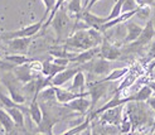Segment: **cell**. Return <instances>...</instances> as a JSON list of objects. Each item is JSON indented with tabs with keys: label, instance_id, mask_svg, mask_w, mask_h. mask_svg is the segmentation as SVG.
<instances>
[{
	"label": "cell",
	"instance_id": "cell-13",
	"mask_svg": "<svg viewBox=\"0 0 155 135\" xmlns=\"http://www.w3.org/2000/svg\"><path fill=\"white\" fill-rule=\"evenodd\" d=\"M88 96H81V97H77L72 101L67 102L64 104V106L69 110L72 111H77V113H80L82 115L84 114H88L91 111V99L88 100L87 99Z\"/></svg>",
	"mask_w": 155,
	"mask_h": 135
},
{
	"label": "cell",
	"instance_id": "cell-34",
	"mask_svg": "<svg viewBox=\"0 0 155 135\" xmlns=\"http://www.w3.org/2000/svg\"><path fill=\"white\" fill-rule=\"evenodd\" d=\"M15 67L14 63L6 61V59H2L0 58V71L2 72H6V71H12Z\"/></svg>",
	"mask_w": 155,
	"mask_h": 135
},
{
	"label": "cell",
	"instance_id": "cell-38",
	"mask_svg": "<svg viewBox=\"0 0 155 135\" xmlns=\"http://www.w3.org/2000/svg\"><path fill=\"white\" fill-rule=\"evenodd\" d=\"M100 0H90V3H88V5H87V8H86V10H91L92 8H94V5L96 4V3H98Z\"/></svg>",
	"mask_w": 155,
	"mask_h": 135
},
{
	"label": "cell",
	"instance_id": "cell-15",
	"mask_svg": "<svg viewBox=\"0 0 155 135\" xmlns=\"http://www.w3.org/2000/svg\"><path fill=\"white\" fill-rule=\"evenodd\" d=\"M78 19H81L82 22L86 23V25L88 28H95V29H98V30H101V32H102V25L107 22L106 18L97 17V15L92 14L90 10H86V9H84L81 13Z\"/></svg>",
	"mask_w": 155,
	"mask_h": 135
},
{
	"label": "cell",
	"instance_id": "cell-43",
	"mask_svg": "<svg viewBox=\"0 0 155 135\" xmlns=\"http://www.w3.org/2000/svg\"><path fill=\"white\" fill-rule=\"evenodd\" d=\"M0 41H2V37H0Z\"/></svg>",
	"mask_w": 155,
	"mask_h": 135
},
{
	"label": "cell",
	"instance_id": "cell-1",
	"mask_svg": "<svg viewBox=\"0 0 155 135\" xmlns=\"http://www.w3.org/2000/svg\"><path fill=\"white\" fill-rule=\"evenodd\" d=\"M104 41V37L101 34V30L95 28H84L78 29L66 39V46L69 48L84 51L92 48V47L101 46Z\"/></svg>",
	"mask_w": 155,
	"mask_h": 135
},
{
	"label": "cell",
	"instance_id": "cell-32",
	"mask_svg": "<svg viewBox=\"0 0 155 135\" xmlns=\"http://www.w3.org/2000/svg\"><path fill=\"white\" fill-rule=\"evenodd\" d=\"M150 14H151V9H150L149 5H144V6H139V8H137L136 15H137V17H140L141 19L148 20V18H149Z\"/></svg>",
	"mask_w": 155,
	"mask_h": 135
},
{
	"label": "cell",
	"instance_id": "cell-8",
	"mask_svg": "<svg viewBox=\"0 0 155 135\" xmlns=\"http://www.w3.org/2000/svg\"><path fill=\"white\" fill-rule=\"evenodd\" d=\"M6 47L12 53H20L25 54L29 49V46L32 43L30 37H19V38H12V39H5Z\"/></svg>",
	"mask_w": 155,
	"mask_h": 135
},
{
	"label": "cell",
	"instance_id": "cell-42",
	"mask_svg": "<svg viewBox=\"0 0 155 135\" xmlns=\"http://www.w3.org/2000/svg\"><path fill=\"white\" fill-rule=\"evenodd\" d=\"M151 80H155V73H153V75H151Z\"/></svg>",
	"mask_w": 155,
	"mask_h": 135
},
{
	"label": "cell",
	"instance_id": "cell-36",
	"mask_svg": "<svg viewBox=\"0 0 155 135\" xmlns=\"http://www.w3.org/2000/svg\"><path fill=\"white\" fill-rule=\"evenodd\" d=\"M136 3L139 6H144V5H154L155 4V0H136Z\"/></svg>",
	"mask_w": 155,
	"mask_h": 135
},
{
	"label": "cell",
	"instance_id": "cell-31",
	"mask_svg": "<svg viewBox=\"0 0 155 135\" xmlns=\"http://www.w3.org/2000/svg\"><path fill=\"white\" fill-rule=\"evenodd\" d=\"M139 8L136 0H124V4H122V13H126V12H131V10H136Z\"/></svg>",
	"mask_w": 155,
	"mask_h": 135
},
{
	"label": "cell",
	"instance_id": "cell-27",
	"mask_svg": "<svg viewBox=\"0 0 155 135\" xmlns=\"http://www.w3.org/2000/svg\"><path fill=\"white\" fill-rule=\"evenodd\" d=\"M4 59L9 61L12 63H14L15 66H19V65H24V63H29L32 59H29L25 54H20V53H13V54H5L4 56Z\"/></svg>",
	"mask_w": 155,
	"mask_h": 135
},
{
	"label": "cell",
	"instance_id": "cell-26",
	"mask_svg": "<svg viewBox=\"0 0 155 135\" xmlns=\"http://www.w3.org/2000/svg\"><path fill=\"white\" fill-rule=\"evenodd\" d=\"M154 95V92H153V90H151V87L149 86V85H144L140 90H139L135 95H134V99H135V101H141V102H146L148 101L151 96Z\"/></svg>",
	"mask_w": 155,
	"mask_h": 135
},
{
	"label": "cell",
	"instance_id": "cell-14",
	"mask_svg": "<svg viewBox=\"0 0 155 135\" xmlns=\"http://www.w3.org/2000/svg\"><path fill=\"white\" fill-rule=\"evenodd\" d=\"M100 56L108 61H116L121 57V51L104 38L101 46H100Z\"/></svg>",
	"mask_w": 155,
	"mask_h": 135
},
{
	"label": "cell",
	"instance_id": "cell-16",
	"mask_svg": "<svg viewBox=\"0 0 155 135\" xmlns=\"http://www.w3.org/2000/svg\"><path fill=\"white\" fill-rule=\"evenodd\" d=\"M100 56V46L92 47V48L84 49L80 53H77L74 57L71 58V63H76V65H83L86 62H90L91 59H94L95 57Z\"/></svg>",
	"mask_w": 155,
	"mask_h": 135
},
{
	"label": "cell",
	"instance_id": "cell-39",
	"mask_svg": "<svg viewBox=\"0 0 155 135\" xmlns=\"http://www.w3.org/2000/svg\"><path fill=\"white\" fill-rule=\"evenodd\" d=\"M146 85H149L150 87H151V90H153V92H154V95H155V80H151V81H149V82H145Z\"/></svg>",
	"mask_w": 155,
	"mask_h": 135
},
{
	"label": "cell",
	"instance_id": "cell-35",
	"mask_svg": "<svg viewBox=\"0 0 155 135\" xmlns=\"http://www.w3.org/2000/svg\"><path fill=\"white\" fill-rule=\"evenodd\" d=\"M155 59V41H151L149 44V53H148V61Z\"/></svg>",
	"mask_w": 155,
	"mask_h": 135
},
{
	"label": "cell",
	"instance_id": "cell-24",
	"mask_svg": "<svg viewBox=\"0 0 155 135\" xmlns=\"http://www.w3.org/2000/svg\"><path fill=\"white\" fill-rule=\"evenodd\" d=\"M73 82L69 90L72 91H77V92H84V86H86V77H84V73L82 72V69H80L78 72L74 75V77L72 78Z\"/></svg>",
	"mask_w": 155,
	"mask_h": 135
},
{
	"label": "cell",
	"instance_id": "cell-4",
	"mask_svg": "<svg viewBox=\"0 0 155 135\" xmlns=\"http://www.w3.org/2000/svg\"><path fill=\"white\" fill-rule=\"evenodd\" d=\"M81 69H86L88 72L94 73L96 76H107L111 72V63L108 59L102 58L101 56H97L94 59H91L90 62H86L83 65H80Z\"/></svg>",
	"mask_w": 155,
	"mask_h": 135
},
{
	"label": "cell",
	"instance_id": "cell-5",
	"mask_svg": "<svg viewBox=\"0 0 155 135\" xmlns=\"http://www.w3.org/2000/svg\"><path fill=\"white\" fill-rule=\"evenodd\" d=\"M47 20V18L43 17L41 18V20L35 22L34 24H30L25 28H20L18 30H10V32H5V33H3L2 35V39H12V38H19V37H33L38 32H39L42 28H43V24L44 22Z\"/></svg>",
	"mask_w": 155,
	"mask_h": 135
},
{
	"label": "cell",
	"instance_id": "cell-19",
	"mask_svg": "<svg viewBox=\"0 0 155 135\" xmlns=\"http://www.w3.org/2000/svg\"><path fill=\"white\" fill-rule=\"evenodd\" d=\"M29 116L32 119V121L38 126L41 125L42 120H43V109L41 107V105L38 104V100H32L29 105Z\"/></svg>",
	"mask_w": 155,
	"mask_h": 135
},
{
	"label": "cell",
	"instance_id": "cell-20",
	"mask_svg": "<svg viewBox=\"0 0 155 135\" xmlns=\"http://www.w3.org/2000/svg\"><path fill=\"white\" fill-rule=\"evenodd\" d=\"M136 13H137V9H136V10H131V12H126V13L120 14L117 18H115V19H112V20L106 22L105 24L102 25V32L106 30V29H110V28H112V27H115V25H117V24H121V23H125V22L130 20L133 17H135Z\"/></svg>",
	"mask_w": 155,
	"mask_h": 135
},
{
	"label": "cell",
	"instance_id": "cell-18",
	"mask_svg": "<svg viewBox=\"0 0 155 135\" xmlns=\"http://www.w3.org/2000/svg\"><path fill=\"white\" fill-rule=\"evenodd\" d=\"M0 126L2 129L5 131V134H12V131L14 130L15 125L13 117L10 116V114L6 111V109H0Z\"/></svg>",
	"mask_w": 155,
	"mask_h": 135
},
{
	"label": "cell",
	"instance_id": "cell-30",
	"mask_svg": "<svg viewBox=\"0 0 155 135\" xmlns=\"http://www.w3.org/2000/svg\"><path fill=\"white\" fill-rule=\"evenodd\" d=\"M122 4H124V0H116V3L114 4L112 9L110 12V14L106 17V20H112L115 18H117L120 14H122Z\"/></svg>",
	"mask_w": 155,
	"mask_h": 135
},
{
	"label": "cell",
	"instance_id": "cell-25",
	"mask_svg": "<svg viewBox=\"0 0 155 135\" xmlns=\"http://www.w3.org/2000/svg\"><path fill=\"white\" fill-rule=\"evenodd\" d=\"M129 71H130L129 67L115 68V69H112L111 72L108 73L106 77L102 78V81H110V82H112V81H117V80H120V78H122L124 76H126V75L129 73Z\"/></svg>",
	"mask_w": 155,
	"mask_h": 135
},
{
	"label": "cell",
	"instance_id": "cell-21",
	"mask_svg": "<svg viewBox=\"0 0 155 135\" xmlns=\"http://www.w3.org/2000/svg\"><path fill=\"white\" fill-rule=\"evenodd\" d=\"M6 111L10 114V116L13 117V120L17 125V128L24 129V111L19 107H5Z\"/></svg>",
	"mask_w": 155,
	"mask_h": 135
},
{
	"label": "cell",
	"instance_id": "cell-37",
	"mask_svg": "<svg viewBox=\"0 0 155 135\" xmlns=\"http://www.w3.org/2000/svg\"><path fill=\"white\" fill-rule=\"evenodd\" d=\"M146 104H148V106L150 107V109H153L154 111H155V95H153V96L146 101Z\"/></svg>",
	"mask_w": 155,
	"mask_h": 135
},
{
	"label": "cell",
	"instance_id": "cell-23",
	"mask_svg": "<svg viewBox=\"0 0 155 135\" xmlns=\"http://www.w3.org/2000/svg\"><path fill=\"white\" fill-rule=\"evenodd\" d=\"M91 121H92V119L90 116V114H87L86 119L78 125H76L73 126V128L71 129H68L66 130L63 134L64 135H76V134H81V133H84V131H88V128H90V125H91Z\"/></svg>",
	"mask_w": 155,
	"mask_h": 135
},
{
	"label": "cell",
	"instance_id": "cell-33",
	"mask_svg": "<svg viewBox=\"0 0 155 135\" xmlns=\"http://www.w3.org/2000/svg\"><path fill=\"white\" fill-rule=\"evenodd\" d=\"M43 2V4H44V6H45V12H44V17L45 18H48V15L51 14V12H52V9L54 8V5H56V3H57V0H42Z\"/></svg>",
	"mask_w": 155,
	"mask_h": 135
},
{
	"label": "cell",
	"instance_id": "cell-17",
	"mask_svg": "<svg viewBox=\"0 0 155 135\" xmlns=\"http://www.w3.org/2000/svg\"><path fill=\"white\" fill-rule=\"evenodd\" d=\"M143 28H144V27H140V25L136 24V23H134V22H129L127 24H126L127 33H126L125 39H124V42H125L126 44L135 42L136 39L140 37L141 32H143Z\"/></svg>",
	"mask_w": 155,
	"mask_h": 135
},
{
	"label": "cell",
	"instance_id": "cell-3",
	"mask_svg": "<svg viewBox=\"0 0 155 135\" xmlns=\"http://www.w3.org/2000/svg\"><path fill=\"white\" fill-rule=\"evenodd\" d=\"M52 25L54 28V32L57 34L58 41L62 39H67L69 35V29H71V18L68 15V10H66L63 5L59 8V10L57 12V14L54 15V18L52 20Z\"/></svg>",
	"mask_w": 155,
	"mask_h": 135
},
{
	"label": "cell",
	"instance_id": "cell-22",
	"mask_svg": "<svg viewBox=\"0 0 155 135\" xmlns=\"http://www.w3.org/2000/svg\"><path fill=\"white\" fill-rule=\"evenodd\" d=\"M67 10H68L69 15L74 17V19H78L81 13L84 10L83 0H69L67 4Z\"/></svg>",
	"mask_w": 155,
	"mask_h": 135
},
{
	"label": "cell",
	"instance_id": "cell-7",
	"mask_svg": "<svg viewBox=\"0 0 155 135\" xmlns=\"http://www.w3.org/2000/svg\"><path fill=\"white\" fill-rule=\"evenodd\" d=\"M122 115H124V105L116 106L112 109H108L100 115L102 124H108V125H115V126H120L121 120H122Z\"/></svg>",
	"mask_w": 155,
	"mask_h": 135
},
{
	"label": "cell",
	"instance_id": "cell-12",
	"mask_svg": "<svg viewBox=\"0 0 155 135\" xmlns=\"http://www.w3.org/2000/svg\"><path fill=\"white\" fill-rule=\"evenodd\" d=\"M56 87V97H57V101L59 104L64 105L67 102L72 101L77 97H81V96H88L90 97V91L87 92H74L72 90H64L62 89L61 86H54Z\"/></svg>",
	"mask_w": 155,
	"mask_h": 135
},
{
	"label": "cell",
	"instance_id": "cell-28",
	"mask_svg": "<svg viewBox=\"0 0 155 135\" xmlns=\"http://www.w3.org/2000/svg\"><path fill=\"white\" fill-rule=\"evenodd\" d=\"M49 54L53 56V57L69 58V59L76 56V54H73V53H71V52H67V46H64V47H54V48L49 49Z\"/></svg>",
	"mask_w": 155,
	"mask_h": 135
},
{
	"label": "cell",
	"instance_id": "cell-11",
	"mask_svg": "<svg viewBox=\"0 0 155 135\" xmlns=\"http://www.w3.org/2000/svg\"><path fill=\"white\" fill-rule=\"evenodd\" d=\"M12 71H13V73L15 75V77H17L23 85L29 82V81H32L33 78H37V77L42 76V75L34 73L33 71H32V68L29 67V63H24V65L15 66Z\"/></svg>",
	"mask_w": 155,
	"mask_h": 135
},
{
	"label": "cell",
	"instance_id": "cell-44",
	"mask_svg": "<svg viewBox=\"0 0 155 135\" xmlns=\"http://www.w3.org/2000/svg\"><path fill=\"white\" fill-rule=\"evenodd\" d=\"M154 71H155V68H154Z\"/></svg>",
	"mask_w": 155,
	"mask_h": 135
},
{
	"label": "cell",
	"instance_id": "cell-40",
	"mask_svg": "<svg viewBox=\"0 0 155 135\" xmlns=\"http://www.w3.org/2000/svg\"><path fill=\"white\" fill-rule=\"evenodd\" d=\"M154 68H155V59H154V62H151V63H150V66H149V71H150V72H153Z\"/></svg>",
	"mask_w": 155,
	"mask_h": 135
},
{
	"label": "cell",
	"instance_id": "cell-2",
	"mask_svg": "<svg viewBox=\"0 0 155 135\" xmlns=\"http://www.w3.org/2000/svg\"><path fill=\"white\" fill-rule=\"evenodd\" d=\"M2 81L4 82L8 91H9L10 97L15 102H18V104H25L27 97H25V95L23 93V85H20L21 82L15 77L13 71H6L4 76L2 77Z\"/></svg>",
	"mask_w": 155,
	"mask_h": 135
},
{
	"label": "cell",
	"instance_id": "cell-6",
	"mask_svg": "<svg viewBox=\"0 0 155 135\" xmlns=\"http://www.w3.org/2000/svg\"><path fill=\"white\" fill-rule=\"evenodd\" d=\"M110 87V81H97L90 86V99H91V111L94 110L100 99H102ZM90 111V113H91Z\"/></svg>",
	"mask_w": 155,
	"mask_h": 135
},
{
	"label": "cell",
	"instance_id": "cell-9",
	"mask_svg": "<svg viewBox=\"0 0 155 135\" xmlns=\"http://www.w3.org/2000/svg\"><path fill=\"white\" fill-rule=\"evenodd\" d=\"M155 35V29H154V23L153 20H146V24L143 28V32L140 37H139L135 42L130 43L131 47H135V48H141V47L150 44V42L153 41V38Z\"/></svg>",
	"mask_w": 155,
	"mask_h": 135
},
{
	"label": "cell",
	"instance_id": "cell-41",
	"mask_svg": "<svg viewBox=\"0 0 155 135\" xmlns=\"http://www.w3.org/2000/svg\"><path fill=\"white\" fill-rule=\"evenodd\" d=\"M88 3H90V0H83V6H84V9H86V8H87Z\"/></svg>",
	"mask_w": 155,
	"mask_h": 135
},
{
	"label": "cell",
	"instance_id": "cell-10",
	"mask_svg": "<svg viewBox=\"0 0 155 135\" xmlns=\"http://www.w3.org/2000/svg\"><path fill=\"white\" fill-rule=\"evenodd\" d=\"M81 69V66L80 65H76V67H72V68H66L63 71L58 72L56 76L52 77L51 80V85L52 86H63L66 82H68L69 80H72L74 77V75L78 72Z\"/></svg>",
	"mask_w": 155,
	"mask_h": 135
},
{
	"label": "cell",
	"instance_id": "cell-29",
	"mask_svg": "<svg viewBox=\"0 0 155 135\" xmlns=\"http://www.w3.org/2000/svg\"><path fill=\"white\" fill-rule=\"evenodd\" d=\"M120 133L121 134H127L130 133L131 128H133V121H131V119L129 116V114L126 111H124V115H122V120H121V124H120Z\"/></svg>",
	"mask_w": 155,
	"mask_h": 135
}]
</instances>
